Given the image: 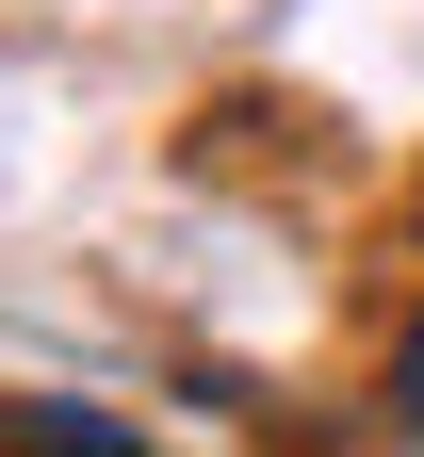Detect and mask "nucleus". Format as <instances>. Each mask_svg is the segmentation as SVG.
<instances>
[{"mask_svg":"<svg viewBox=\"0 0 424 457\" xmlns=\"http://www.w3.org/2000/svg\"><path fill=\"white\" fill-rule=\"evenodd\" d=\"M392 425H408V441H424V327H408V343H392Z\"/></svg>","mask_w":424,"mask_h":457,"instance_id":"f257e3e1","label":"nucleus"}]
</instances>
